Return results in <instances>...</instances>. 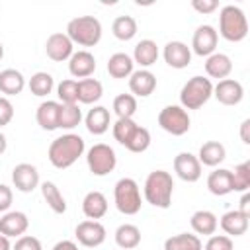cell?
Here are the masks:
<instances>
[{
    "instance_id": "6da1fadb",
    "label": "cell",
    "mask_w": 250,
    "mask_h": 250,
    "mask_svg": "<svg viewBox=\"0 0 250 250\" xmlns=\"http://www.w3.org/2000/svg\"><path fill=\"white\" fill-rule=\"evenodd\" d=\"M86 150V143L80 135L76 133H64L61 137H57L51 145H49V150H47V158L49 162L59 168V170H64V168H70Z\"/></svg>"
},
{
    "instance_id": "7a4b0ae2",
    "label": "cell",
    "mask_w": 250,
    "mask_h": 250,
    "mask_svg": "<svg viewBox=\"0 0 250 250\" xmlns=\"http://www.w3.org/2000/svg\"><path fill=\"white\" fill-rule=\"evenodd\" d=\"M172 193H174V180L172 174L166 170H152L143 188L145 201L158 209H168L172 205Z\"/></svg>"
},
{
    "instance_id": "3957f363",
    "label": "cell",
    "mask_w": 250,
    "mask_h": 250,
    "mask_svg": "<svg viewBox=\"0 0 250 250\" xmlns=\"http://www.w3.org/2000/svg\"><path fill=\"white\" fill-rule=\"evenodd\" d=\"M223 39L230 41V43H238L242 39H246L248 35V20L244 16V12L234 6V4H227L221 8L219 12V33Z\"/></svg>"
},
{
    "instance_id": "277c9868",
    "label": "cell",
    "mask_w": 250,
    "mask_h": 250,
    "mask_svg": "<svg viewBox=\"0 0 250 250\" xmlns=\"http://www.w3.org/2000/svg\"><path fill=\"white\" fill-rule=\"evenodd\" d=\"M66 35L72 45L96 47L102 39V23L94 16H78L66 23Z\"/></svg>"
},
{
    "instance_id": "5b68a950",
    "label": "cell",
    "mask_w": 250,
    "mask_h": 250,
    "mask_svg": "<svg viewBox=\"0 0 250 250\" xmlns=\"http://www.w3.org/2000/svg\"><path fill=\"white\" fill-rule=\"evenodd\" d=\"M213 96V82L205 76H191L180 90V105L188 109L203 107Z\"/></svg>"
},
{
    "instance_id": "8992f818",
    "label": "cell",
    "mask_w": 250,
    "mask_h": 250,
    "mask_svg": "<svg viewBox=\"0 0 250 250\" xmlns=\"http://www.w3.org/2000/svg\"><path fill=\"white\" fill-rule=\"evenodd\" d=\"M113 201L119 213L123 215H137L143 205L141 188L133 178H121L117 180L113 188Z\"/></svg>"
},
{
    "instance_id": "52a82bcc",
    "label": "cell",
    "mask_w": 250,
    "mask_h": 250,
    "mask_svg": "<svg viewBox=\"0 0 250 250\" xmlns=\"http://www.w3.org/2000/svg\"><path fill=\"white\" fill-rule=\"evenodd\" d=\"M86 164L94 176H107L117 166L115 150L105 143H96L86 152Z\"/></svg>"
},
{
    "instance_id": "ba28073f",
    "label": "cell",
    "mask_w": 250,
    "mask_h": 250,
    "mask_svg": "<svg viewBox=\"0 0 250 250\" xmlns=\"http://www.w3.org/2000/svg\"><path fill=\"white\" fill-rule=\"evenodd\" d=\"M158 125L166 133L174 137H182L189 131L191 119H189V113L182 105H166L158 113Z\"/></svg>"
},
{
    "instance_id": "9c48e42d",
    "label": "cell",
    "mask_w": 250,
    "mask_h": 250,
    "mask_svg": "<svg viewBox=\"0 0 250 250\" xmlns=\"http://www.w3.org/2000/svg\"><path fill=\"white\" fill-rule=\"evenodd\" d=\"M74 236H76V240H78L82 246H86V248H96V246H100V244L105 242L107 232H105V227H104L100 221L86 219V221H82V223L76 225Z\"/></svg>"
},
{
    "instance_id": "30bf717a",
    "label": "cell",
    "mask_w": 250,
    "mask_h": 250,
    "mask_svg": "<svg viewBox=\"0 0 250 250\" xmlns=\"http://www.w3.org/2000/svg\"><path fill=\"white\" fill-rule=\"evenodd\" d=\"M217 41H219V35H217V29L209 23H203L199 25L195 31H193V37H191V49L197 57H209L215 53L217 49Z\"/></svg>"
},
{
    "instance_id": "8fae6325",
    "label": "cell",
    "mask_w": 250,
    "mask_h": 250,
    "mask_svg": "<svg viewBox=\"0 0 250 250\" xmlns=\"http://www.w3.org/2000/svg\"><path fill=\"white\" fill-rule=\"evenodd\" d=\"M45 53L51 61L55 62H62V61H68L74 53V45L72 41L68 39L66 33L62 31H57V33H51L45 41Z\"/></svg>"
},
{
    "instance_id": "7c38bea8",
    "label": "cell",
    "mask_w": 250,
    "mask_h": 250,
    "mask_svg": "<svg viewBox=\"0 0 250 250\" xmlns=\"http://www.w3.org/2000/svg\"><path fill=\"white\" fill-rule=\"evenodd\" d=\"M213 96L223 105H238L242 102V98H244V88H242V84L238 80L225 78V80H219L213 86Z\"/></svg>"
},
{
    "instance_id": "4fadbf2b",
    "label": "cell",
    "mask_w": 250,
    "mask_h": 250,
    "mask_svg": "<svg viewBox=\"0 0 250 250\" xmlns=\"http://www.w3.org/2000/svg\"><path fill=\"white\" fill-rule=\"evenodd\" d=\"M174 172H176V176L180 180H184L188 184H193V182H197L201 178V164H199L195 154L180 152L174 158Z\"/></svg>"
},
{
    "instance_id": "5bb4252c",
    "label": "cell",
    "mask_w": 250,
    "mask_h": 250,
    "mask_svg": "<svg viewBox=\"0 0 250 250\" xmlns=\"http://www.w3.org/2000/svg\"><path fill=\"white\" fill-rule=\"evenodd\" d=\"M12 182L16 186L18 191L21 193H31L37 186H39V172L33 164L29 162H21L16 164L12 170Z\"/></svg>"
},
{
    "instance_id": "9a60e30c",
    "label": "cell",
    "mask_w": 250,
    "mask_h": 250,
    "mask_svg": "<svg viewBox=\"0 0 250 250\" xmlns=\"http://www.w3.org/2000/svg\"><path fill=\"white\" fill-rule=\"evenodd\" d=\"M29 227V219L23 211H6L0 217V234L8 238H20L25 234Z\"/></svg>"
},
{
    "instance_id": "2e32d148",
    "label": "cell",
    "mask_w": 250,
    "mask_h": 250,
    "mask_svg": "<svg viewBox=\"0 0 250 250\" xmlns=\"http://www.w3.org/2000/svg\"><path fill=\"white\" fill-rule=\"evenodd\" d=\"M162 57H164V61H166L168 66L178 68V70L180 68H186L191 62V51H189V47L184 41H168L164 45Z\"/></svg>"
},
{
    "instance_id": "e0dca14e",
    "label": "cell",
    "mask_w": 250,
    "mask_h": 250,
    "mask_svg": "<svg viewBox=\"0 0 250 250\" xmlns=\"http://www.w3.org/2000/svg\"><path fill=\"white\" fill-rule=\"evenodd\" d=\"M96 70V57L82 49V51H74L72 57L68 59V72L74 76V78H90Z\"/></svg>"
},
{
    "instance_id": "ac0fdd59",
    "label": "cell",
    "mask_w": 250,
    "mask_h": 250,
    "mask_svg": "<svg viewBox=\"0 0 250 250\" xmlns=\"http://www.w3.org/2000/svg\"><path fill=\"white\" fill-rule=\"evenodd\" d=\"M156 88V76L148 68L133 70L129 76V90L135 98H148Z\"/></svg>"
},
{
    "instance_id": "d6986e66",
    "label": "cell",
    "mask_w": 250,
    "mask_h": 250,
    "mask_svg": "<svg viewBox=\"0 0 250 250\" xmlns=\"http://www.w3.org/2000/svg\"><path fill=\"white\" fill-rule=\"evenodd\" d=\"M59 115H61V104L55 100H45L37 105L35 121L43 131H55L59 129Z\"/></svg>"
},
{
    "instance_id": "ffe728a7",
    "label": "cell",
    "mask_w": 250,
    "mask_h": 250,
    "mask_svg": "<svg viewBox=\"0 0 250 250\" xmlns=\"http://www.w3.org/2000/svg\"><path fill=\"white\" fill-rule=\"evenodd\" d=\"M205 72L209 78H217V80H225L229 78V74L232 72V61L229 55L225 53H213L205 59Z\"/></svg>"
},
{
    "instance_id": "44dd1931",
    "label": "cell",
    "mask_w": 250,
    "mask_h": 250,
    "mask_svg": "<svg viewBox=\"0 0 250 250\" xmlns=\"http://www.w3.org/2000/svg\"><path fill=\"white\" fill-rule=\"evenodd\" d=\"M84 123H86V129L92 135H104L109 129V123H111L109 109L104 107V105H94L92 109H88V113L84 117Z\"/></svg>"
},
{
    "instance_id": "7402d4cb",
    "label": "cell",
    "mask_w": 250,
    "mask_h": 250,
    "mask_svg": "<svg viewBox=\"0 0 250 250\" xmlns=\"http://www.w3.org/2000/svg\"><path fill=\"white\" fill-rule=\"evenodd\" d=\"M225 158H227V148L219 141H207V143H203L201 148H199V154H197L199 164L201 166H209V168L219 166Z\"/></svg>"
},
{
    "instance_id": "603a6c76",
    "label": "cell",
    "mask_w": 250,
    "mask_h": 250,
    "mask_svg": "<svg viewBox=\"0 0 250 250\" xmlns=\"http://www.w3.org/2000/svg\"><path fill=\"white\" fill-rule=\"evenodd\" d=\"M158 45L152 41V39H141L137 45H135V51H133V62H137L141 68H148L152 66L156 61H158Z\"/></svg>"
},
{
    "instance_id": "cb8c5ba5",
    "label": "cell",
    "mask_w": 250,
    "mask_h": 250,
    "mask_svg": "<svg viewBox=\"0 0 250 250\" xmlns=\"http://www.w3.org/2000/svg\"><path fill=\"white\" fill-rule=\"evenodd\" d=\"M82 213L92 219V221H98L102 219L105 213H107V199L102 191H88L82 199Z\"/></svg>"
},
{
    "instance_id": "d4e9b609",
    "label": "cell",
    "mask_w": 250,
    "mask_h": 250,
    "mask_svg": "<svg viewBox=\"0 0 250 250\" xmlns=\"http://www.w3.org/2000/svg\"><path fill=\"white\" fill-rule=\"evenodd\" d=\"M248 219L250 217H246L238 209H234V211H227L221 217L219 225H221V229L225 230L227 236H242L248 230Z\"/></svg>"
},
{
    "instance_id": "484cf974",
    "label": "cell",
    "mask_w": 250,
    "mask_h": 250,
    "mask_svg": "<svg viewBox=\"0 0 250 250\" xmlns=\"http://www.w3.org/2000/svg\"><path fill=\"white\" fill-rule=\"evenodd\" d=\"M189 225L193 229L195 234H203V236H211L215 234L217 227H219V221H217V215L213 211H207V209H199L191 215L189 219Z\"/></svg>"
},
{
    "instance_id": "4316f807",
    "label": "cell",
    "mask_w": 250,
    "mask_h": 250,
    "mask_svg": "<svg viewBox=\"0 0 250 250\" xmlns=\"http://www.w3.org/2000/svg\"><path fill=\"white\" fill-rule=\"evenodd\" d=\"M207 189L213 195H229L232 191V176L227 168H217L207 176Z\"/></svg>"
},
{
    "instance_id": "83f0119b",
    "label": "cell",
    "mask_w": 250,
    "mask_h": 250,
    "mask_svg": "<svg viewBox=\"0 0 250 250\" xmlns=\"http://www.w3.org/2000/svg\"><path fill=\"white\" fill-rule=\"evenodd\" d=\"M25 88V78L16 68H4L0 72V92L4 96H18Z\"/></svg>"
},
{
    "instance_id": "f1b7e54d",
    "label": "cell",
    "mask_w": 250,
    "mask_h": 250,
    "mask_svg": "<svg viewBox=\"0 0 250 250\" xmlns=\"http://www.w3.org/2000/svg\"><path fill=\"white\" fill-rule=\"evenodd\" d=\"M135 70V62L127 53H113L107 59V72L111 78H129Z\"/></svg>"
},
{
    "instance_id": "f546056e",
    "label": "cell",
    "mask_w": 250,
    "mask_h": 250,
    "mask_svg": "<svg viewBox=\"0 0 250 250\" xmlns=\"http://www.w3.org/2000/svg\"><path fill=\"white\" fill-rule=\"evenodd\" d=\"M115 244L121 248V250H133L141 244V230L137 225H131V223H123L117 227L115 230Z\"/></svg>"
},
{
    "instance_id": "4dcf8cb0",
    "label": "cell",
    "mask_w": 250,
    "mask_h": 250,
    "mask_svg": "<svg viewBox=\"0 0 250 250\" xmlns=\"http://www.w3.org/2000/svg\"><path fill=\"white\" fill-rule=\"evenodd\" d=\"M164 250H203V242L197 234L180 232L164 240Z\"/></svg>"
},
{
    "instance_id": "1f68e13d",
    "label": "cell",
    "mask_w": 250,
    "mask_h": 250,
    "mask_svg": "<svg viewBox=\"0 0 250 250\" xmlns=\"http://www.w3.org/2000/svg\"><path fill=\"white\" fill-rule=\"evenodd\" d=\"M104 96V86L96 78H84L78 80V104H96Z\"/></svg>"
},
{
    "instance_id": "d6a6232c",
    "label": "cell",
    "mask_w": 250,
    "mask_h": 250,
    "mask_svg": "<svg viewBox=\"0 0 250 250\" xmlns=\"http://www.w3.org/2000/svg\"><path fill=\"white\" fill-rule=\"evenodd\" d=\"M41 195L45 199V203L49 205V209L57 215H62L66 211V201L61 193V189L57 188L55 182H43L41 184Z\"/></svg>"
},
{
    "instance_id": "836d02e7",
    "label": "cell",
    "mask_w": 250,
    "mask_h": 250,
    "mask_svg": "<svg viewBox=\"0 0 250 250\" xmlns=\"http://www.w3.org/2000/svg\"><path fill=\"white\" fill-rule=\"evenodd\" d=\"M139 31L137 20L133 16H117L111 23V33L119 41H131Z\"/></svg>"
},
{
    "instance_id": "e575fe53",
    "label": "cell",
    "mask_w": 250,
    "mask_h": 250,
    "mask_svg": "<svg viewBox=\"0 0 250 250\" xmlns=\"http://www.w3.org/2000/svg\"><path fill=\"white\" fill-rule=\"evenodd\" d=\"M27 86H29V92H31L33 96L45 98V96H49V94L53 92V88H55V78H53L49 72L39 70V72L31 74V78L27 80Z\"/></svg>"
},
{
    "instance_id": "d590c367",
    "label": "cell",
    "mask_w": 250,
    "mask_h": 250,
    "mask_svg": "<svg viewBox=\"0 0 250 250\" xmlns=\"http://www.w3.org/2000/svg\"><path fill=\"white\" fill-rule=\"evenodd\" d=\"M82 121V109L78 104H61V115H59V129H74Z\"/></svg>"
},
{
    "instance_id": "8d00e7d4",
    "label": "cell",
    "mask_w": 250,
    "mask_h": 250,
    "mask_svg": "<svg viewBox=\"0 0 250 250\" xmlns=\"http://www.w3.org/2000/svg\"><path fill=\"white\" fill-rule=\"evenodd\" d=\"M113 113L117 119H133L137 113V98L133 94H119L113 100Z\"/></svg>"
},
{
    "instance_id": "74e56055",
    "label": "cell",
    "mask_w": 250,
    "mask_h": 250,
    "mask_svg": "<svg viewBox=\"0 0 250 250\" xmlns=\"http://www.w3.org/2000/svg\"><path fill=\"white\" fill-rule=\"evenodd\" d=\"M59 104H78V80L64 78L57 84Z\"/></svg>"
},
{
    "instance_id": "f35d334b",
    "label": "cell",
    "mask_w": 250,
    "mask_h": 250,
    "mask_svg": "<svg viewBox=\"0 0 250 250\" xmlns=\"http://www.w3.org/2000/svg\"><path fill=\"white\" fill-rule=\"evenodd\" d=\"M232 176V191H248L250 188V162H240L238 166H234V170H230Z\"/></svg>"
},
{
    "instance_id": "ab89813d",
    "label": "cell",
    "mask_w": 250,
    "mask_h": 250,
    "mask_svg": "<svg viewBox=\"0 0 250 250\" xmlns=\"http://www.w3.org/2000/svg\"><path fill=\"white\" fill-rule=\"evenodd\" d=\"M148 146H150V131H148L146 127H141V125H139V127L135 129V133L131 135V139L127 141L125 148L139 154V152H145Z\"/></svg>"
},
{
    "instance_id": "60d3db41",
    "label": "cell",
    "mask_w": 250,
    "mask_h": 250,
    "mask_svg": "<svg viewBox=\"0 0 250 250\" xmlns=\"http://www.w3.org/2000/svg\"><path fill=\"white\" fill-rule=\"evenodd\" d=\"M139 127V123H135L133 119H117L113 125H111V131H113V139L119 143V145H127V141L131 139V135L135 133V129Z\"/></svg>"
},
{
    "instance_id": "b9f144b4",
    "label": "cell",
    "mask_w": 250,
    "mask_h": 250,
    "mask_svg": "<svg viewBox=\"0 0 250 250\" xmlns=\"http://www.w3.org/2000/svg\"><path fill=\"white\" fill-rule=\"evenodd\" d=\"M203 250H234V244H232V238L227 234H211Z\"/></svg>"
},
{
    "instance_id": "7bdbcfd3",
    "label": "cell",
    "mask_w": 250,
    "mask_h": 250,
    "mask_svg": "<svg viewBox=\"0 0 250 250\" xmlns=\"http://www.w3.org/2000/svg\"><path fill=\"white\" fill-rule=\"evenodd\" d=\"M12 250H43L41 246V240L37 236H31V234H23L16 240V244L12 246Z\"/></svg>"
},
{
    "instance_id": "ee69618b",
    "label": "cell",
    "mask_w": 250,
    "mask_h": 250,
    "mask_svg": "<svg viewBox=\"0 0 250 250\" xmlns=\"http://www.w3.org/2000/svg\"><path fill=\"white\" fill-rule=\"evenodd\" d=\"M14 119V105L6 96H0V127L8 125Z\"/></svg>"
},
{
    "instance_id": "f6af8a7d",
    "label": "cell",
    "mask_w": 250,
    "mask_h": 250,
    "mask_svg": "<svg viewBox=\"0 0 250 250\" xmlns=\"http://www.w3.org/2000/svg\"><path fill=\"white\" fill-rule=\"evenodd\" d=\"M191 8L199 14H213L219 8L217 0H191Z\"/></svg>"
},
{
    "instance_id": "bcb514c9",
    "label": "cell",
    "mask_w": 250,
    "mask_h": 250,
    "mask_svg": "<svg viewBox=\"0 0 250 250\" xmlns=\"http://www.w3.org/2000/svg\"><path fill=\"white\" fill-rule=\"evenodd\" d=\"M14 201V193L6 184H0V213H6L12 207Z\"/></svg>"
},
{
    "instance_id": "7dc6e473",
    "label": "cell",
    "mask_w": 250,
    "mask_h": 250,
    "mask_svg": "<svg viewBox=\"0 0 250 250\" xmlns=\"http://www.w3.org/2000/svg\"><path fill=\"white\" fill-rule=\"evenodd\" d=\"M238 211H240L242 215L250 217V193H248V191H244V195H242V199H240V205H238Z\"/></svg>"
},
{
    "instance_id": "c3c4849f",
    "label": "cell",
    "mask_w": 250,
    "mask_h": 250,
    "mask_svg": "<svg viewBox=\"0 0 250 250\" xmlns=\"http://www.w3.org/2000/svg\"><path fill=\"white\" fill-rule=\"evenodd\" d=\"M51 250H78L74 240H59Z\"/></svg>"
},
{
    "instance_id": "681fc988",
    "label": "cell",
    "mask_w": 250,
    "mask_h": 250,
    "mask_svg": "<svg viewBox=\"0 0 250 250\" xmlns=\"http://www.w3.org/2000/svg\"><path fill=\"white\" fill-rule=\"evenodd\" d=\"M248 129H250V119H244L240 125V141L244 145H250V137H248Z\"/></svg>"
},
{
    "instance_id": "f907efd6",
    "label": "cell",
    "mask_w": 250,
    "mask_h": 250,
    "mask_svg": "<svg viewBox=\"0 0 250 250\" xmlns=\"http://www.w3.org/2000/svg\"><path fill=\"white\" fill-rule=\"evenodd\" d=\"M0 250H12V244H10V238L0 234Z\"/></svg>"
},
{
    "instance_id": "816d5d0a",
    "label": "cell",
    "mask_w": 250,
    "mask_h": 250,
    "mask_svg": "<svg viewBox=\"0 0 250 250\" xmlns=\"http://www.w3.org/2000/svg\"><path fill=\"white\" fill-rule=\"evenodd\" d=\"M6 148H8V139H6V135L0 131V156L6 152Z\"/></svg>"
},
{
    "instance_id": "f5cc1de1",
    "label": "cell",
    "mask_w": 250,
    "mask_h": 250,
    "mask_svg": "<svg viewBox=\"0 0 250 250\" xmlns=\"http://www.w3.org/2000/svg\"><path fill=\"white\" fill-rule=\"evenodd\" d=\"M2 59H4V45L0 43V61H2Z\"/></svg>"
}]
</instances>
